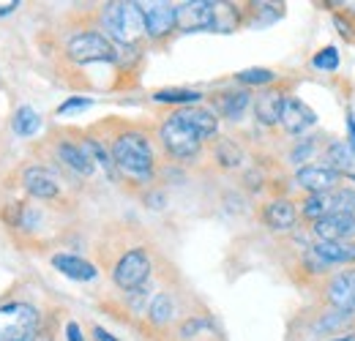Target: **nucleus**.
Wrapping results in <instances>:
<instances>
[{
    "label": "nucleus",
    "mask_w": 355,
    "mask_h": 341,
    "mask_svg": "<svg viewBox=\"0 0 355 341\" xmlns=\"http://www.w3.org/2000/svg\"><path fill=\"white\" fill-rule=\"evenodd\" d=\"M112 161L123 175H129L134 180H150V175H153V150H150L148 137H142L139 131H123L121 137H115Z\"/></svg>",
    "instance_id": "f257e3e1"
},
{
    "label": "nucleus",
    "mask_w": 355,
    "mask_h": 341,
    "mask_svg": "<svg viewBox=\"0 0 355 341\" xmlns=\"http://www.w3.org/2000/svg\"><path fill=\"white\" fill-rule=\"evenodd\" d=\"M101 22L115 42L126 46H134L145 36V19L139 3H107Z\"/></svg>",
    "instance_id": "f03ea898"
},
{
    "label": "nucleus",
    "mask_w": 355,
    "mask_h": 341,
    "mask_svg": "<svg viewBox=\"0 0 355 341\" xmlns=\"http://www.w3.org/2000/svg\"><path fill=\"white\" fill-rule=\"evenodd\" d=\"M39 333V311L31 303L0 306V341H31Z\"/></svg>",
    "instance_id": "7ed1b4c3"
},
{
    "label": "nucleus",
    "mask_w": 355,
    "mask_h": 341,
    "mask_svg": "<svg viewBox=\"0 0 355 341\" xmlns=\"http://www.w3.org/2000/svg\"><path fill=\"white\" fill-rule=\"evenodd\" d=\"M66 52L74 63H110L115 60V46L101 33H77L66 44Z\"/></svg>",
    "instance_id": "20e7f679"
},
{
    "label": "nucleus",
    "mask_w": 355,
    "mask_h": 341,
    "mask_svg": "<svg viewBox=\"0 0 355 341\" xmlns=\"http://www.w3.org/2000/svg\"><path fill=\"white\" fill-rule=\"evenodd\" d=\"M148 276H150V256L142 249L126 252L112 270V281L118 284V290H126V292L139 290L148 281Z\"/></svg>",
    "instance_id": "39448f33"
},
{
    "label": "nucleus",
    "mask_w": 355,
    "mask_h": 341,
    "mask_svg": "<svg viewBox=\"0 0 355 341\" xmlns=\"http://www.w3.org/2000/svg\"><path fill=\"white\" fill-rule=\"evenodd\" d=\"M162 142H164L167 153H173L175 159H191V156H197L200 153V145H202V139L186 126L178 115L164 121V126H162Z\"/></svg>",
    "instance_id": "423d86ee"
},
{
    "label": "nucleus",
    "mask_w": 355,
    "mask_h": 341,
    "mask_svg": "<svg viewBox=\"0 0 355 341\" xmlns=\"http://www.w3.org/2000/svg\"><path fill=\"white\" fill-rule=\"evenodd\" d=\"M216 8H219V3H211V0H189V3H180V6H175L178 28L186 30V33H191V30H214Z\"/></svg>",
    "instance_id": "0eeeda50"
},
{
    "label": "nucleus",
    "mask_w": 355,
    "mask_h": 341,
    "mask_svg": "<svg viewBox=\"0 0 355 341\" xmlns=\"http://www.w3.org/2000/svg\"><path fill=\"white\" fill-rule=\"evenodd\" d=\"M145 19V36L164 39L178 28V11L173 3H139Z\"/></svg>",
    "instance_id": "6e6552de"
},
{
    "label": "nucleus",
    "mask_w": 355,
    "mask_h": 341,
    "mask_svg": "<svg viewBox=\"0 0 355 341\" xmlns=\"http://www.w3.org/2000/svg\"><path fill=\"white\" fill-rule=\"evenodd\" d=\"M317 241H331V243H342L350 241L355 235V216L350 213H331L320 221L311 224Z\"/></svg>",
    "instance_id": "1a4fd4ad"
},
{
    "label": "nucleus",
    "mask_w": 355,
    "mask_h": 341,
    "mask_svg": "<svg viewBox=\"0 0 355 341\" xmlns=\"http://www.w3.org/2000/svg\"><path fill=\"white\" fill-rule=\"evenodd\" d=\"M279 123L284 126L287 134H304L306 128L317 123V115H314V110L306 107L301 98L287 96V98H284V107H282V118H279Z\"/></svg>",
    "instance_id": "9d476101"
},
{
    "label": "nucleus",
    "mask_w": 355,
    "mask_h": 341,
    "mask_svg": "<svg viewBox=\"0 0 355 341\" xmlns=\"http://www.w3.org/2000/svg\"><path fill=\"white\" fill-rule=\"evenodd\" d=\"M328 300L336 311L355 314V270H339L328 281Z\"/></svg>",
    "instance_id": "9b49d317"
},
{
    "label": "nucleus",
    "mask_w": 355,
    "mask_h": 341,
    "mask_svg": "<svg viewBox=\"0 0 355 341\" xmlns=\"http://www.w3.org/2000/svg\"><path fill=\"white\" fill-rule=\"evenodd\" d=\"M298 186L306 189L311 194H325V191H334L336 183H339V172L331 170L328 164H309V167H301L295 175Z\"/></svg>",
    "instance_id": "f8f14e48"
},
{
    "label": "nucleus",
    "mask_w": 355,
    "mask_h": 341,
    "mask_svg": "<svg viewBox=\"0 0 355 341\" xmlns=\"http://www.w3.org/2000/svg\"><path fill=\"white\" fill-rule=\"evenodd\" d=\"M22 186L28 189V194L39 197V200H52L58 197V180L55 175L44 167H28L22 172Z\"/></svg>",
    "instance_id": "ddd939ff"
},
{
    "label": "nucleus",
    "mask_w": 355,
    "mask_h": 341,
    "mask_svg": "<svg viewBox=\"0 0 355 341\" xmlns=\"http://www.w3.org/2000/svg\"><path fill=\"white\" fill-rule=\"evenodd\" d=\"M175 115L186 123V126L191 128L200 139H211V137H216V131H219V121H216V115H214L211 110L189 107V110H180V112H175Z\"/></svg>",
    "instance_id": "4468645a"
},
{
    "label": "nucleus",
    "mask_w": 355,
    "mask_h": 341,
    "mask_svg": "<svg viewBox=\"0 0 355 341\" xmlns=\"http://www.w3.org/2000/svg\"><path fill=\"white\" fill-rule=\"evenodd\" d=\"M263 221L276 232H287V229L295 227L298 211H295V205L290 200H270L266 205V211H263Z\"/></svg>",
    "instance_id": "2eb2a0df"
},
{
    "label": "nucleus",
    "mask_w": 355,
    "mask_h": 341,
    "mask_svg": "<svg viewBox=\"0 0 355 341\" xmlns=\"http://www.w3.org/2000/svg\"><path fill=\"white\" fill-rule=\"evenodd\" d=\"M52 268L60 270L63 276L74 279V281H90V279H96V273H98L88 259L74 256V254H55L52 256Z\"/></svg>",
    "instance_id": "dca6fc26"
},
{
    "label": "nucleus",
    "mask_w": 355,
    "mask_h": 341,
    "mask_svg": "<svg viewBox=\"0 0 355 341\" xmlns=\"http://www.w3.org/2000/svg\"><path fill=\"white\" fill-rule=\"evenodd\" d=\"M58 156H60V161L69 167V170H74L77 175H93L96 170V164H93V159H90V153L85 150V145H74V142H60L58 145Z\"/></svg>",
    "instance_id": "f3484780"
},
{
    "label": "nucleus",
    "mask_w": 355,
    "mask_h": 341,
    "mask_svg": "<svg viewBox=\"0 0 355 341\" xmlns=\"http://www.w3.org/2000/svg\"><path fill=\"white\" fill-rule=\"evenodd\" d=\"M284 98H287V96H284L282 90H266V93H260L257 101H254V115H257V121L266 123V126H276L279 118H282Z\"/></svg>",
    "instance_id": "a211bd4d"
},
{
    "label": "nucleus",
    "mask_w": 355,
    "mask_h": 341,
    "mask_svg": "<svg viewBox=\"0 0 355 341\" xmlns=\"http://www.w3.org/2000/svg\"><path fill=\"white\" fill-rule=\"evenodd\" d=\"M311 252L320 259H325L328 265H350V262H355V241H342V243L317 241L311 246Z\"/></svg>",
    "instance_id": "6ab92c4d"
},
{
    "label": "nucleus",
    "mask_w": 355,
    "mask_h": 341,
    "mask_svg": "<svg viewBox=\"0 0 355 341\" xmlns=\"http://www.w3.org/2000/svg\"><path fill=\"white\" fill-rule=\"evenodd\" d=\"M249 107V93L246 90H230L219 98V112L227 115L230 121H238Z\"/></svg>",
    "instance_id": "aec40b11"
},
{
    "label": "nucleus",
    "mask_w": 355,
    "mask_h": 341,
    "mask_svg": "<svg viewBox=\"0 0 355 341\" xmlns=\"http://www.w3.org/2000/svg\"><path fill=\"white\" fill-rule=\"evenodd\" d=\"M11 128L19 134V137H33L39 128H42V118L33 107H19L14 112V121H11Z\"/></svg>",
    "instance_id": "412c9836"
},
{
    "label": "nucleus",
    "mask_w": 355,
    "mask_h": 341,
    "mask_svg": "<svg viewBox=\"0 0 355 341\" xmlns=\"http://www.w3.org/2000/svg\"><path fill=\"white\" fill-rule=\"evenodd\" d=\"M334 213V191H325V194H311L309 200L304 202V216L309 221H320L325 216Z\"/></svg>",
    "instance_id": "4be33fe9"
},
{
    "label": "nucleus",
    "mask_w": 355,
    "mask_h": 341,
    "mask_svg": "<svg viewBox=\"0 0 355 341\" xmlns=\"http://www.w3.org/2000/svg\"><path fill=\"white\" fill-rule=\"evenodd\" d=\"M325 159H328V167L336 170L339 175H342V172H350L355 164L353 153H350V148H347L345 142H331L328 150H325Z\"/></svg>",
    "instance_id": "5701e85b"
},
{
    "label": "nucleus",
    "mask_w": 355,
    "mask_h": 341,
    "mask_svg": "<svg viewBox=\"0 0 355 341\" xmlns=\"http://www.w3.org/2000/svg\"><path fill=\"white\" fill-rule=\"evenodd\" d=\"M173 314H175V303L170 295H156L150 308H148V317H150L153 325H167L173 320Z\"/></svg>",
    "instance_id": "b1692460"
},
{
    "label": "nucleus",
    "mask_w": 355,
    "mask_h": 341,
    "mask_svg": "<svg viewBox=\"0 0 355 341\" xmlns=\"http://www.w3.org/2000/svg\"><path fill=\"white\" fill-rule=\"evenodd\" d=\"M347 322H350V314H345V311H328V314L314 325V331H317V333H345Z\"/></svg>",
    "instance_id": "393cba45"
},
{
    "label": "nucleus",
    "mask_w": 355,
    "mask_h": 341,
    "mask_svg": "<svg viewBox=\"0 0 355 341\" xmlns=\"http://www.w3.org/2000/svg\"><path fill=\"white\" fill-rule=\"evenodd\" d=\"M156 101H170V104H194L202 98V93L197 90H183V87H167V90H159L153 96Z\"/></svg>",
    "instance_id": "a878e982"
},
{
    "label": "nucleus",
    "mask_w": 355,
    "mask_h": 341,
    "mask_svg": "<svg viewBox=\"0 0 355 341\" xmlns=\"http://www.w3.org/2000/svg\"><path fill=\"white\" fill-rule=\"evenodd\" d=\"M311 66H314L317 71H336V69H339V52H336L334 46H325V49H320V52L311 58Z\"/></svg>",
    "instance_id": "bb28decb"
},
{
    "label": "nucleus",
    "mask_w": 355,
    "mask_h": 341,
    "mask_svg": "<svg viewBox=\"0 0 355 341\" xmlns=\"http://www.w3.org/2000/svg\"><path fill=\"white\" fill-rule=\"evenodd\" d=\"M216 159H219V164L222 167H238L241 164V159H243V153H241V148L235 145V142H219V148H216Z\"/></svg>",
    "instance_id": "cd10ccee"
},
{
    "label": "nucleus",
    "mask_w": 355,
    "mask_h": 341,
    "mask_svg": "<svg viewBox=\"0 0 355 341\" xmlns=\"http://www.w3.org/2000/svg\"><path fill=\"white\" fill-rule=\"evenodd\" d=\"M334 213L355 216V189H336L334 191Z\"/></svg>",
    "instance_id": "c85d7f7f"
},
{
    "label": "nucleus",
    "mask_w": 355,
    "mask_h": 341,
    "mask_svg": "<svg viewBox=\"0 0 355 341\" xmlns=\"http://www.w3.org/2000/svg\"><path fill=\"white\" fill-rule=\"evenodd\" d=\"M238 80L243 85H268V82H273V71H268V69H246V71L238 74Z\"/></svg>",
    "instance_id": "c756f323"
},
{
    "label": "nucleus",
    "mask_w": 355,
    "mask_h": 341,
    "mask_svg": "<svg viewBox=\"0 0 355 341\" xmlns=\"http://www.w3.org/2000/svg\"><path fill=\"white\" fill-rule=\"evenodd\" d=\"M90 98H69L66 104H60V115H69V112H77V110H88Z\"/></svg>",
    "instance_id": "7c9ffc66"
},
{
    "label": "nucleus",
    "mask_w": 355,
    "mask_h": 341,
    "mask_svg": "<svg viewBox=\"0 0 355 341\" xmlns=\"http://www.w3.org/2000/svg\"><path fill=\"white\" fill-rule=\"evenodd\" d=\"M311 148H314V139L306 137V142H304V145H298V148L293 150V161H306V159H309V153H311Z\"/></svg>",
    "instance_id": "2f4dec72"
},
{
    "label": "nucleus",
    "mask_w": 355,
    "mask_h": 341,
    "mask_svg": "<svg viewBox=\"0 0 355 341\" xmlns=\"http://www.w3.org/2000/svg\"><path fill=\"white\" fill-rule=\"evenodd\" d=\"M200 328H205V322H202V320H191V322H186V325L180 328V336H183V339L197 336V331H200Z\"/></svg>",
    "instance_id": "473e14b6"
},
{
    "label": "nucleus",
    "mask_w": 355,
    "mask_h": 341,
    "mask_svg": "<svg viewBox=\"0 0 355 341\" xmlns=\"http://www.w3.org/2000/svg\"><path fill=\"white\" fill-rule=\"evenodd\" d=\"M347 148H350V153H353V159H355V112H350L347 115Z\"/></svg>",
    "instance_id": "72a5a7b5"
},
{
    "label": "nucleus",
    "mask_w": 355,
    "mask_h": 341,
    "mask_svg": "<svg viewBox=\"0 0 355 341\" xmlns=\"http://www.w3.org/2000/svg\"><path fill=\"white\" fill-rule=\"evenodd\" d=\"M66 339H69V341H85V339H83V331H80V325H77V322H69V325H66Z\"/></svg>",
    "instance_id": "f704fd0d"
},
{
    "label": "nucleus",
    "mask_w": 355,
    "mask_h": 341,
    "mask_svg": "<svg viewBox=\"0 0 355 341\" xmlns=\"http://www.w3.org/2000/svg\"><path fill=\"white\" fill-rule=\"evenodd\" d=\"M17 6H19V0H3V3H0V17H8Z\"/></svg>",
    "instance_id": "c9c22d12"
},
{
    "label": "nucleus",
    "mask_w": 355,
    "mask_h": 341,
    "mask_svg": "<svg viewBox=\"0 0 355 341\" xmlns=\"http://www.w3.org/2000/svg\"><path fill=\"white\" fill-rule=\"evenodd\" d=\"M93 336H96V341H118L115 336H110L104 328H93Z\"/></svg>",
    "instance_id": "e433bc0d"
},
{
    "label": "nucleus",
    "mask_w": 355,
    "mask_h": 341,
    "mask_svg": "<svg viewBox=\"0 0 355 341\" xmlns=\"http://www.w3.org/2000/svg\"><path fill=\"white\" fill-rule=\"evenodd\" d=\"M334 341H355V333H347V336H339V339H334Z\"/></svg>",
    "instance_id": "4c0bfd02"
}]
</instances>
